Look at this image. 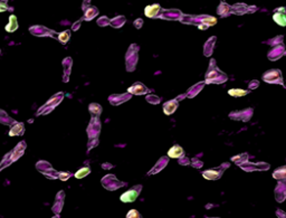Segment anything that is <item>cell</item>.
<instances>
[{
  "instance_id": "8",
  "label": "cell",
  "mask_w": 286,
  "mask_h": 218,
  "mask_svg": "<svg viewBox=\"0 0 286 218\" xmlns=\"http://www.w3.org/2000/svg\"><path fill=\"white\" fill-rule=\"evenodd\" d=\"M248 92L245 91V90H240V89H233L228 91V94L231 95V96L235 97H239V96H245Z\"/></svg>"
},
{
  "instance_id": "4",
  "label": "cell",
  "mask_w": 286,
  "mask_h": 218,
  "mask_svg": "<svg viewBox=\"0 0 286 218\" xmlns=\"http://www.w3.org/2000/svg\"><path fill=\"white\" fill-rule=\"evenodd\" d=\"M182 154H183V149L179 145H175L168 151V156L170 158H180Z\"/></svg>"
},
{
  "instance_id": "7",
  "label": "cell",
  "mask_w": 286,
  "mask_h": 218,
  "mask_svg": "<svg viewBox=\"0 0 286 218\" xmlns=\"http://www.w3.org/2000/svg\"><path fill=\"white\" fill-rule=\"evenodd\" d=\"M21 132H23V123H16L14 127L11 128V130L9 131V136H18L20 134Z\"/></svg>"
},
{
  "instance_id": "5",
  "label": "cell",
  "mask_w": 286,
  "mask_h": 218,
  "mask_svg": "<svg viewBox=\"0 0 286 218\" xmlns=\"http://www.w3.org/2000/svg\"><path fill=\"white\" fill-rule=\"evenodd\" d=\"M273 19L276 24H278L280 26L284 27L286 25V18H285V14L284 12H276L274 16H273Z\"/></svg>"
},
{
  "instance_id": "13",
  "label": "cell",
  "mask_w": 286,
  "mask_h": 218,
  "mask_svg": "<svg viewBox=\"0 0 286 218\" xmlns=\"http://www.w3.org/2000/svg\"><path fill=\"white\" fill-rule=\"evenodd\" d=\"M128 218H141V217H140V214H139L137 210H131V212H128Z\"/></svg>"
},
{
  "instance_id": "12",
  "label": "cell",
  "mask_w": 286,
  "mask_h": 218,
  "mask_svg": "<svg viewBox=\"0 0 286 218\" xmlns=\"http://www.w3.org/2000/svg\"><path fill=\"white\" fill-rule=\"evenodd\" d=\"M58 39L63 43V44H65V43L69 39V31H64V32H61V34H59Z\"/></svg>"
},
{
  "instance_id": "11",
  "label": "cell",
  "mask_w": 286,
  "mask_h": 218,
  "mask_svg": "<svg viewBox=\"0 0 286 218\" xmlns=\"http://www.w3.org/2000/svg\"><path fill=\"white\" fill-rule=\"evenodd\" d=\"M171 104H172V105H170V103H168V104H166V105H164V106H166V107L169 106V109H164V111H166V114L173 113V112H175V110L177 109V105H178V104H177V102H175V101H171Z\"/></svg>"
},
{
  "instance_id": "9",
  "label": "cell",
  "mask_w": 286,
  "mask_h": 218,
  "mask_svg": "<svg viewBox=\"0 0 286 218\" xmlns=\"http://www.w3.org/2000/svg\"><path fill=\"white\" fill-rule=\"evenodd\" d=\"M90 172V169L88 168V167H85V168H82L81 170H78L77 172H76L75 177L77 178V179H82V178L86 177Z\"/></svg>"
},
{
  "instance_id": "3",
  "label": "cell",
  "mask_w": 286,
  "mask_h": 218,
  "mask_svg": "<svg viewBox=\"0 0 286 218\" xmlns=\"http://www.w3.org/2000/svg\"><path fill=\"white\" fill-rule=\"evenodd\" d=\"M18 28V23H17V17L15 15H11L9 17V24L6 26V30L8 32H12L17 30Z\"/></svg>"
},
{
  "instance_id": "2",
  "label": "cell",
  "mask_w": 286,
  "mask_h": 218,
  "mask_svg": "<svg viewBox=\"0 0 286 218\" xmlns=\"http://www.w3.org/2000/svg\"><path fill=\"white\" fill-rule=\"evenodd\" d=\"M160 11V6L159 5H152V6H148L145 8V16L149 18L155 17Z\"/></svg>"
},
{
  "instance_id": "14",
  "label": "cell",
  "mask_w": 286,
  "mask_h": 218,
  "mask_svg": "<svg viewBox=\"0 0 286 218\" xmlns=\"http://www.w3.org/2000/svg\"><path fill=\"white\" fill-rule=\"evenodd\" d=\"M7 9H8V6H7V3H5V2H0V12L6 11Z\"/></svg>"
},
{
  "instance_id": "15",
  "label": "cell",
  "mask_w": 286,
  "mask_h": 218,
  "mask_svg": "<svg viewBox=\"0 0 286 218\" xmlns=\"http://www.w3.org/2000/svg\"><path fill=\"white\" fill-rule=\"evenodd\" d=\"M69 177V174H61V179H63V180H66L67 178Z\"/></svg>"
},
{
  "instance_id": "6",
  "label": "cell",
  "mask_w": 286,
  "mask_h": 218,
  "mask_svg": "<svg viewBox=\"0 0 286 218\" xmlns=\"http://www.w3.org/2000/svg\"><path fill=\"white\" fill-rule=\"evenodd\" d=\"M146 91H148V90H146L142 84H140V83H137L133 87H130V89H128V92H131L133 94H143V93Z\"/></svg>"
},
{
  "instance_id": "10",
  "label": "cell",
  "mask_w": 286,
  "mask_h": 218,
  "mask_svg": "<svg viewBox=\"0 0 286 218\" xmlns=\"http://www.w3.org/2000/svg\"><path fill=\"white\" fill-rule=\"evenodd\" d=\"M219 176H220V174L213 170H209V171L204 172V177L207 178V179H217V178H219Z\"/></svg>"
},
{
  "instance_id": "1",
  "label": "cell",
  "mask_w": 286,
  "mask_h": 218,
  "mask_svg": "<svg viewBox=\"0 0 286 218\" xmlns=\"http://www.w3.org/2000/svg\"><path fill=\"white\" fill-rule=\"evenodd\" d=\"M140 189H141V187L139 186V187H137V188L130 189V190L125 191L122 196H121V200H122L123 203H132V201H134L137 198V196H139V194H140Z\"/></svg>"
}]
</instances>
